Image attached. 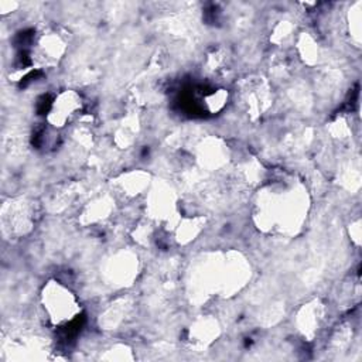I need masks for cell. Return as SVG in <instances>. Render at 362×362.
<instances>
[{
	"label": "cell",
	"instance_id": "1",
	"mask_svg": "<svg viewBox=\"0 0 362 362\" xmlns=\"http://www.w3.org/2000/svg\"><path fill=\"white\" fill-rule=\"evenodd\" d=\"M76 97L72 94H64L60 97V100L54 102L51 112H50V121L54 123V126H62V123L67 122V119L74 115L72 112L76 109Z\"/></svg>",
	"mask_w": 362,
	"mask_h": 362
}]
</instances>
